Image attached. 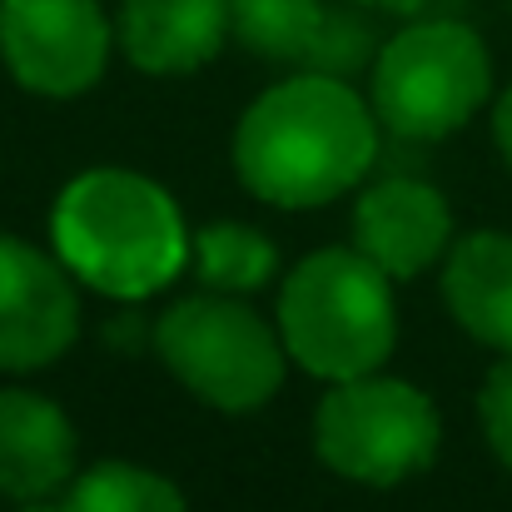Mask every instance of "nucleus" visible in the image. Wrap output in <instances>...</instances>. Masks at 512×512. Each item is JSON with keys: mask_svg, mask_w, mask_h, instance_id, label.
Listing matches in <instances>:
<instances>
[{"mask_svg": "<svg viewBox=\"0 0 512 512\" xmlns=\"http://www.w3.org/2000/svg\"><path fill=\"white\" fill-rule=\"evenodd\" d=\"M373 155V110L348 80L319 70L264 90L234 130V170L244 189L279 209H319L348 194Z\"/></svg>", "mask_w": 512, "mask_h": 512, "instance_id": "f257e3e1", "label": "nucleus"}, {"mask_svg": "<svg viewBox=\"0 0 512 512\" xmlns=\"http://www.w3.org/2000/svg\"><path fill=\"white\" fill-rule=\"evenodd\" d=\"M60 264L110 299H150L189 259L179 204L135 170L75 174L50 214Z\"/></svg>", "mask_w": 512, "mask_h": 512, "instance_id": "f03ea898", "label": "nucleus"}, {"mask_svg": "<svg viewBox=\"0 0 512 512\" xmlns=\"http://www.w3.org/2000/svg\"><path fill=\"white\" fill-rule=\"evenodd\" d=\"M279 334L314 378L378 373L398 339L388 274L358 249H314L284 279Z\"/></svg>", "mask_w": 512, "mask_h": 512, "instance_id": "7ed1b4c3", "label": "nucleus"}, {"mask_svg": "<svg viewBox=\"0 0 512 512\" xmlns=\"http://www.w3.org/2000/svg\"><path fill=\"white\" fill-rule=\"evenodd\" d=\"M493 90L488 45L458 20L398 30L373 60V115L398 140H443L463 130Z\"/></svg>", "mask_w": 512, "mask_h": 512, "instance_id": "20e7f679", "label": "nucleus"}, {"mask_svg": "<svg viewBox=\"0 0 512 512\" xmlns=\"http://www.w3.org/2000/svg\"><path fill=\"white\" fill-rule=\"evenodd\" d=\"M438 408L403 378H343L324 393L314 413V448L319 463L348 483L393 488L418 478L438 458Z\"/></svg>", "mask_w": 512, "mask_h": 512, "instance_id": "39448f33", "label": "nucleus"}, {"mask_svg": "<svg viewBox=\"0 0 512 512\" xmlns=\"http://www.w3.org/2000/svg\"><path fill=\"white\" fill-rule=\"evenodd\" d=\"M155 343L174 378L224 413L264 408L284 383V343L234 294L179 299L160 319Z\"/></svg>", "mask_w": 512, "mask_h": 512, "instance_id": "423d86ee", "label": "nucleus"}, {"mask_svg": "<svg viewBox=\"0 0 512 512\" xmlns=\"http://www.w3.org/2000/svg\"><path fill=\"white\" fill-rule=\"evenodd\" d=\"M0 55L35 95H85L110 60L105 10L95 0H0Z\"/></svg>", "mask_w": 512, "mask_h": 512, "instance_id": "0eeeda50", "label": "nucleus"}, {"mask_svg": "<svg viewBox=\"0 0 512 512\" xmlns=\"http://www.w3.org/2000/svg\"><path fill=\"white\" fill-rule=\"evenodd\" d=\"M80 334V299L55 259L0 234V368L30 373L55 363Z\"/></svg>", "mask_w": 512, "mask_h": 512, "instance_id": "6e6552de", "label": "nucleus"}, {"mask_svg": "<svg viewBox=\"0 0 512 512\" xmlns=\"http://www.w3.org/2000/svg\"><path fill=\"white\" fill-rule=\"evenodd\" d=\"M448 199L423 179H378L353 204V249L368 254L388 279H413L448 249Z\"/></svg>", "mask_w": 512, "mask_h": 512, "instance_id": "1a4fd4ad", "label": "nucleus"}, {"mask_svg": "<svg viewBox=\"0 0 512 512\" xmlns=\"http://www.w3.org/2000/svg\"><path fill=\"white\" fill-rule=\"evenodd\" d=\"M75 478V428L60 403L30 388H0V493L50 498Z\"/></svg>", "mask_w": 512, "mask_h": 512, "instance_id": "9d476101", "label": "nucleus"}, {"mask_svg": "<svg viewBox=\"0 0 512 512\" xmlns=\"http://www.w3.org/2000/svg\"><path fill=\"white\" fill-rule=\"evenodd\" d=\"M229 35V0H125L120 45L145 75H194Z\"/></svg>", "mask_w": 512, "mask_h": 512, "instance_id": "9b49d317", "label": "nucleus"}, {"mask_svg": "<svg viewBox=\"0 0 512 512\" xmlns=\"http://www.w3.org/2000/svg\"><path fill=\"white\" fill-rule=\"evenodd\" d=\"M443 299L478 343L512 353V234H468L448 254Z\"/></svg>", "mask_w": 512, "mask_h": 512, "instance_id": "f8f14e48", "label": "nucleus"}, {"mask_svg": "<svg viewBox=\"0 0 512 512\" xmlns=\"http://www.w3.org/2000/svg\"><path fill=\"white\" fill-rule=\"evenodd\" d=\"M274 244L234 219H214L194 234V274L214 294H254L274 279Z\"/></svg>", "mask_w": 512, "mask_h": 512, "instance_id": "ddd939ff", "label": "nucleus"}, {"mask_svg": "<svg viewBox=\"0 0 512 512\" xmlns=\"http://www.w3.org/2000/svg\"><path fill=\"white\" fill-rule=\"evenodd\" d=\"M324 0H229V30L264 60H309Z\"/></svg>", "mask_w": 512, "mask_h": 512, "instance_id": "4468645a", "label": "nucleus"}, {"mask_svg": "<svg viewBox=\"0 0 512 512\" xmlns=\"http://www.w3.org/2000/svg\"><path fill=\"white\" fill-rule=\"evenodd\" d=\"M65 508L70 512H189L184 508V493L174 488L170 478L140 468V463H95L90 473L70 478V493H65Z\"/></svg>", "mask_w": 512, "mask_h": 512, "instance_id": "2eb2a0df", "label": "nucleus"}, {"mask_svg": "<svg viewBox=\"0 0 512 512\" xmlns=\"http://www.w3.org/2000/svg\"><path fill=\"white\" fill-rule=\"evenodd\" d=\"M373 55V35H368V25L363 20H353V15H343V10H324V25H319V40H314V50H309V70H319V75H353V70H363V60Z\"/></svg>", "mask_w": 512, "mask_h": 512, "instance_id": "dca6fc26", "label": "nucleus"}, {"mask_svg": "<svg viewBox=\"0 0 512 512\" xmlns=\"http://www.w3.org/2000/svg\"><path fill=\"white\" fill-rule=\"evenodd\" d=\"M478 418H483V433H488L493 453L503 458V468H512V353L488 373V383L478 393Z\"/></svg>", "mask_w": 512, "mask_h": 512, "instance_id": "f3484780", "label": "nucleus"}, {"mask_svg": "<svg viewBox=\"0 0 512 512\" xmlns=\"http://www.w3.org/2000/svg\"><path fill=\"white\" fill-rule=\"evenodd\" d=\"M493 135H498V150H503V160L512 165V85H508V95L498 100V110H493Z\"/></svg>", "mask_w": 512, "mask_h": 512, "instance_id": "a211bd4d", "label": "nucleus"}, {"mask_svg": "<svg viewBox=\"0 0 512 512\" xmlns=\"http://www.w3.org/2000/svg\"><path fill=\"white\" fill-rule=\"evenodd\" d=\"M353 5H368V10H388V15H413L418 5L428 0H353Z\"/></svg>", "mask_w": 512, "mask_h": 512, "instance_id": "6ab92c4d", "label": "nucleus"}, {"mask_svg": "<svg viewBox=\"0 0 512 512\" xmlns=\"http://www.w3.org/2000/svg\"><path fill=\"white\" fill-rule=\"evenodd\" d=\"M15 512H70V508H65V498H30V503H20Z\"/></svg>", "mask_w": 512, "mask_h": 512, "instance_id": "aec40b11", "label": "nucleus"}]
</instances>
